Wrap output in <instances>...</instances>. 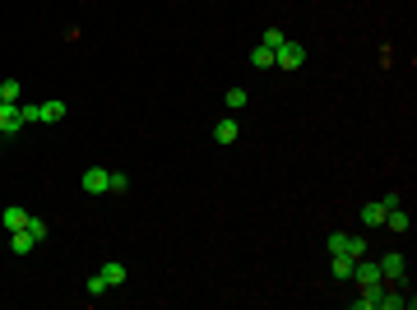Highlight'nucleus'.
I'll return each instance as SVG.
<instances>
[{"instance_id":"10","label":"nucleus","mask_w":417,"mask_h":310,"mask_svg":"<svg viewBox=\"0 0 417 310\" xmlns=\"http://www.w3.org/2000/svg\"><path fill=\"white\" fill-rule=\"evenodd\" d=\"M324 250H329V255H348V260H353V232H329Z\"/></svg>"},{"instance_id":"17","label":"nucleus","mask_w":417,"mask_h":310,"mask_svg":"<svg viewBox=\"0 0 417 310\" xmlns=\"http://www.w3.org/2000/svg\"><path fill=\"white\" fill-rule=\"evenodd\" d=\"M130 190V176L125 171H107V195H125Z\"/></svg>"},{"instance_id":"7","label":"nucleus","mask_w":417,"mask_h":310,"mask_svg":"<svg viewBox=\"0 0 417 310\" xmlns=\"http://www.w3.org/2000/svg\"><path fill=\"white\" fill-rule=\"evenodd\" d=\"M79 186L89 190V195H107V167H89L79 176Z\"/></svg>"},{"instance_id":"8","label":"nucleus","mask_w":417,"mask_h":310,"mask_svg":"<svg viewBox=\"0 0 417 310\" xmlns=\"http://www.w3.org/2000/svg\"><path fill=\"white\" fill-rule=\"evenodd\" d=\"M385 213H389V204H385V200L362 204V222H367V227H385Z\"/></svg>"},{"instance_id":"2","label":"nucleus","mask_w":417,"mask_h":310,"mask_svg":"<svg viewBox=\"0 0 417 310\" xmlns=\"http://www.w3.org/2000/svg\"><path fill=\"white\" fill-rule=\"evenodd\" d=\"M376 264H380V278H385V282H403V278H408V260H403L399 250H389V255H380Z\"/></svg>"},{"instance_id":"12","label":"nucleus","mask_w":417,"mask_h":310,"mask_svg":"<svg viewBox=\"0 0 417 310\" xmlns=\"http://www.w3.org/2000/svg\"><path fill=\"white\" fill-rule=\"evenodd\" d=\"M98 273H102V282H107V287H121V282L130 278V273H125V264H116V260H107Z\"/></svg>"},{"instance_id":"9","label":"nucleus","mask_w":417,"mask_h":310,"mask_svg":"<svg viewBox=\"0 0 417 310\" xmlns=\"http://www.w3.org/2000/svg\"><path fill=\"white\" fill-rule=\"evenodd\" d=\"M380 301H385V282H376V287H362V296H357L353 306H357V310H380Z\"/></svg>"},{"instance_id":"15","label":"nucleus","mask_w":417,"mask_h":310,"mask_svg":"<svg viewBox=\"0 0 417 310\" xmlns=\"http://www.w3.org/2000/svg\"><path fill=\"white\" fill-rule=\"evenodd\" d=\"M329 269H334V282H343L353 273V260H348V255H329Z\"/></svg>"},{"instance_id":"20","label":"nucleus","mask_w":417,"mask_h":310,"mask_svg":"<svg viewBox=\"0 0 417 310\" xmlns=\"http://www.w3.org/2000/svg\"><path fill=\"white\" fill-rule=\"evenodd\" d=\"M28 232H33V241H37V246H42V241H46V232H51V227H46L42 217H28Z\"/></svg>"},{"instance_id":"6","label":"nucleus","mask_w":417,"mask_h":310,"mask_svg":"<svg viewBox=\"0 0 417 310\" xmlns=\"http://www.w3.org/2000/svg\"><path fill=\"white\" fill-rule=\"evenodd\" d=\"M28 209H19V204H10V209H5V213H0V227H5V232H24V227H28Z\"/></svg>"},{"instance_id":"5","label":"nucleus","mask_w":417,"mask_h":310,"mask_svg":"<svg viewBox=\"0 0 417 310\" xmlns=\"http://www.w3.org/2000/svg\"><path fill=\"white\" fill-rule=\"evenodd\" d=\"M56 121H65V102H61V97L37 102V125H56Z\"/></svg>"},{"instance_id":"19","label":"nucleus","mask_w":417,"mask_h":310,"mask_svg":"<svg viewBox=\"0 0 417 310\" xmlns=\"http://www.w3.org/2000/svg\"><path fill=\"white\" fill-rule=\"evenodd\" d=\"M260 42H264V47H269V51H278V47H283V42H288V32H283V28H269V32H264V37H260Z\"/></svg>"},{"instance_id":"1","label":"nucleus","mask_w":417,"mask_h":310,"mask_svg":"<svg viewBox=\"0 0 417 310\" xmlns=\"http://www.w3.org/2000/svg\"><path fill=\"white\" fill-rule=\"evenodd\" d=\"M302 65H306V47L288 37V42L274 51V70H302Z\"/></svg>"},{"instance_id":"13","label":"nucleus","mask_w":417,"mask_h":310,"mask_svg":"<svg viewBox=\"0 0 417 310\" xmlns=\"http://www.w3.org/2000/svg\"><path fill=\"white\" fill-rule=\"evenodd\" d=\"M10 250H15V255H33V250H37V241H33L28 227H24V232H10Z\"/></svg>"},{"instance_id":"14","label":"nucleus","mask_w":417,"mask_h":310,"mask_svg":"<svg viewBox=\"0 0 417 310\" xmlns=\"http://www.w3.org/2000/svg\"><path fill=\"white\" fill-rule=\"evenodd\" d=\"M24 97V84L19 79H0V102H19Z\"/></svg>"},{"instance_id":"3","label":"nucleus","mask_w":417,"mask_h":310,"mask_svg":"<svg viewBox=\"0 0 417 310\" xmlns=\"http://www.w3.org/2000/svg\"><path fill=\"white\" fill-rule=\"evenodd\" d=\"M348 278H353L357 287H376V282H385V278H380V264L367 260V255H362V260H353V273H348Z\"/></svg>"},{"instance_id":"16","label":"nucleus","mask_w":417,"mask_h":310,"mask_svg":"<svg viewBox=\"0 0 417 310\" xmlns=\"http://www.w3.org/2000/svg\"><path fill=\"white\" fill-rule=\"evenodd\" d=\"M250 65H255V70H274V51H269V47L260 42V47L250 51Z\"/></svg>"},{"instance_id":"4","label":"nucleus","mask_w":417,"mask_h":310,"mask_svg":"<svg viewBox=\"0 0 417 310\" xmlns=\"http://www.w3.org/2000/svg\"><path fill=\"white\" fill-rule=\"evenodd\" d=\"M24 130V111L19 102H0V135H19Z\"/></svg>"},{"instance_id":"21","label":"nucleus","mask_w":417,"mask_h":310,"mask_svg":"<svg viewBox=\"0 0 417 310\" xmlns=\"http://www.w3.org/2000/svg\"><path fill=\"white\" fill-rule=\"evenodd\" d=\"M107 292H111V287L102 282V273H93V278H89V296H107Z\"/></svg>"},{"instance_id":"22","label":"nucleus","mask_w":417,"mask_h":310,"mask_svg":"<svg viewBox=\"0 0 417 310\" xmlns=\"http://www.w3.org/2000/svg\"><path fill=\"white\" fill-rule=\"evenodd\" d=\"M362 255H367V236L353 232V260H362Z\"/></svg>"},{"instance_id":"18","label":"nucleus","mask_w":417,"mask_h":310,"mask_svg":"<svg viewBox=\"0 0 417 310\" xmlns=\"http://www.w3.org/2000/svg\"><path fill=\"white\" fill-rule=\"evenodd\" d=\"M223 102H228V111H241L250 97H246V88H228V97H223Z\"/></svg>"},{"instance_id":"11","label":"nucleus","mask_w":417,"mask_h":310,"mask_svg":"<svg viewBox=\"0 0 417 310\" xmlns=\"http://www.w3.org/2000/svg\"><path fill=\"white\" fill-rule=\"evenodd\" d=\"M237 135H241V125L232 121V116H223V121L214 125V144H237Z\"/></svg>"}]
</instances>
